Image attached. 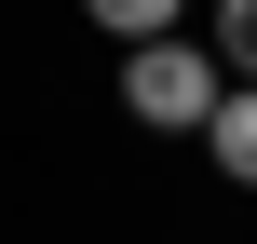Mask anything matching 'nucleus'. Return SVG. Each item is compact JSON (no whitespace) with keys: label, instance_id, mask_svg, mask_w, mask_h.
Here are the masks:
<instances>
[{"label":"nucleus","instance_id":"nucleus-4","mask_svg":"<svg viewBox=\"0 0 257 244\" xmlns=\"http://www.w3.org/2000/svg\"><path fill=\"white\" fill-rule=\"evenodd\" d=\"M217 68H244V82H257V0H217Z\"/></svg>","mask_w":257,"mask_h":244},{"label":"nucleus","instance_id":"nucleus-2","mask_svg":"<svg viewBox=\"0 0 257 244\" xmlns=\"http://www.w3.org/2000/svg\"><path fill=\"white\" fill-rule=\"evenodd\" d=\"M203 149H217V177H230V190H257V82L217 109V122H203Z\"/></svg>","mask_w":257,"mask_h":244},{"label":"nucleus","instance_id":"nucleus-3","mask_svg":"<svg viewBox=\"0 0 257 244\" xmlns=\"http://www.w3.org/2000/svg\"><path fill=\"white\" fill-rule=\"evenodd\" d=\"M81 14H95L122 54H136V41H176V14H190V0H81Z\"/></svg>","mask_w":257,"mask_h":244},{"label":"nucleus","instance_id":"nucleus-1","mask_svg":"<svg viewBox=\"0 0 257 244\" xmlns=\"http://www.w3.org/2000/svg\"><path fill=\"white\" fill-rule=\"evenodd\" d=\"M122 109H136L149 136H203L230 95H217V54H190V41H136V54H122Z\"/></svg>","mask_w":257,"mask_h":244}]
</instances>
